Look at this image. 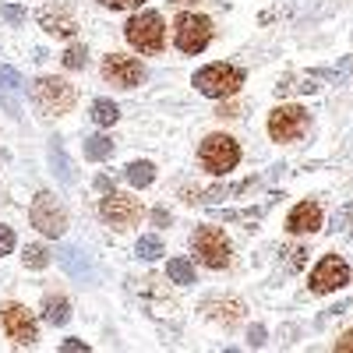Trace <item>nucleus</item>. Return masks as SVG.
<instances>
[{
	"mask_svg": "<svg viewBox=\"0 0 353 353\" xmlns=\"http://www.w3.org/2000/svg\"><path fill=\"white\" fill-rule=\"evenodd\" d=\"M244 85V71L233 64H205L201 71H194V88L209 99H230L237 96Z\"/></svg>",
	"mask_w": 353,
	"mask_h": 353,
	"instance_id": "obj_1",
	"label": "nucleus"
},
{
	"mask_svg": "<svg viewBox=\"0 0 353 353\" xmlns=\"http://www.w3.org/2000/svg\"><path fill=\"white\" fill-rule=\"evenodd\" d=\"M74 99H78L74 85L64 81V78L46 74V78H39V81L32 85V103H36V110H39L43 117H64V113H71Z\"/></svg>",
	"mask_w": 353,
	"mask_h": 353,
	"instance_id": "obj_2",
	"label": "nucleus"
},
{
	"mask_svg": "<svg viewBox=\"0 0 353 353\" xmlns=\"http://www.w3.org/2000/svg\"><path fill=\"white\" fill-rule=\"evenodd\" d=\"M124 36H128V43H131L134 50H141V53H159V50L166 46V25H163V18H159L156 11H138V14L128 18Z\"/></svg>",
	"mask_w": 353,
	"mask_h": 353,
	"instance_id": "obj_3",
	"label": "nucleus"
},
{
	"mask_svg": "<svg viewBox=\"0 0 353 353\" xmlns=\"http://www.w3.org/2000/svg\"><path fill=\"white\" fill-rule=\"evenodd\" d=\"M198 159L212 176H226L241 163V145H237V138H230V134H209L201 141V149H198Z\"/></svg>",
	"mask_w": 353,
	"mask_h": 353,
	"instance_id": "obj_4",
	"label": "nucleus"
},
{
	"mask_svg": "<svg viewBox=\"0 0 353 353\" xmlns=\"http://www.w3.org/2000/svg\"><path fill=\"white\" fill-rule=\"evenodd\" d=\"M173 43L181 53H201L212 43V21L198 14V11H184L173 21Z\"/></svg>",
	"mask_w": 353,
	"mask_h": 353,
	"instance_id": "obj_5",
	"label": "nucleus"
},
{
	"mask_svg": "<svg viewBox=\"0 0 353 353\" xmlns=\"http://www.w3.org/2000/svg\"><path fill=\"white\" fill-rule=\"evenodd\" d=\"M28 223H32L43 237H64V230H68V209L50 191H39L32 198V205H28Z\"/></svg>",
	"mask_w": 353,
	"mask_h": 353,
	"instance_id": "obj_6",
	"label": "nucleus"
},
{
	"mask_svg": "<svg viewBox=\"0 0 353 353\" xmlns=\"http://www.w3.org/2000/svg\"><path fill=\"white\" fill-rule=\"evenodd\" d=\"M191 251H194V258L205 265V269H226L233 248H230L226 233L219 226H201V230H194V237H191Z\"/></svg>",
	"mask_w": 353,
	"mask_h": 353,
	"instance_id": "obj_7",
	"label": "nucleus"
},
{
	"mask_svg": "<svg viewBox=\"0 0 353 353\" xmlns=\"http://www.w3.org/2000/svg\"><path fill=\"white\" fill-rule=\"evenodd\" d=\"M307 131V110L290 103V106H276L269 113V138L272 141H297Z\"/></svg>",
	"mask_w": 353,
	"mask_h": 353,
	"instance_id": "obj_8",
	"label": "nucleus"
},
{
	"mask_svg": "<svg viewBox=\"0 0 353 353\" xmlns=\"http://www.w3.org/2000/svg\"><path fill=\"white\" fill-rule=\"evenodd\" d=\"M350 283V265L339 254H325L314 269H311V293H336Z\"/></svg>",
	"mask_w": 353,
	"mask_h": 353,
	"instance_id": "obj_9",
	"label": "nucleus"
},
{
	"mask_svg": "<svg viewBox=\"0 0 353 353\" xmlns=\"http://www.w3.org/2000/svg\"><path fill=\"white\" fill-rule=\"evenodd\" d=\"M99 216L117 230H128L141 219V201L131 194H121V191H106V198L99 201Z\"/></svg>",
	"mask_w": 353,
	"mask_h": 353,
	"instance_id": "obj_10",
	"label": "nucleus"
},
{
	"mask_svg": "<svg viewBox=\"0 0 353 353\" xmlns=\"http://www.w3.org/2000/svg\"><path fill=\"white\" fill-rule=\"evenodd\" d=\"M0 325H4L8 339L18 343V346H32V343L39 339L36 318L28 314V307H21V304H8L4 311H0Z\"/></svg>",
	"mask_w": 353,
	"mask_h": 353,
	"instance_id": "obj_11",
	"label": "nucleus"
},
{
	"mask_svg": "<svg viewBox=\"0 0 353 353\" xmlns=\"http://www.w3.org/2000/svg\"><path fill=\"white\" fill-rule=\"evenodd\" d=\"M103 78L117 88H138L145 81V68H141V61H134L128 53H110L103 61Z\"/></svg>",
	"mask_w": 353,
	"mask_h": 353,
	"instance_id": "obj_12",
	"label": "nucleus"
},
{
	"mask_svg": "<svg viewBox=\"0 0 353 353\" xmlns=\"http://www.w3.org/2000/svg\"><path fill=\"white\" fill-rule=\"evenodd\" d=\"M321 205L318 201H301L293 205L290 216H286V230L293 233V237H304V233H318L321 230Z\"/></svg>",
	"mask_w": 353,
	"mask_h": 353,
	"instance_id": "obj_13",
	"label": "nucleus"
},
{
	"mask_svg": "<svg viewBox=\"0 0 353 353\" xmlns=\"http://www.w3.org/2000/svg\"><path fill=\"white\" fill-rule=\"evenodd\" d=\"M39 25L46 28L50 36H61V39H71L74 32H78V21H74V14L68 11V8H43L39 11Z\"/></svg>",
	"mask_w": 353,
	"mask_h": 353,
	"instance_id": "obj_14",
	"label": "nucleus"
},
{
	"mask_svg": "<svg viewBox=\"0 0 353 353\" xmlns=\"http://www.w3.org/2000/svg\"><path fill=\"white\" fill-rule=\"evenodd\" d=\"M21 88H25V81H21V74L14 71V68H8V64H0V103L8 106V113L11 117H18V96H21Z\"/></svg>",
	"mask_w": 353,
	"mask_h": 353,
	"instance_id": "obj_15",
	"label": "nucleus"
},
{
	"mask_svg": "<svg viewBox=\"0 0 353 353\" xmlns=\"http://www.w3.org/2000/svg\"><path fill=\"white\" fill-rule=\"evenodd\" d=\"M43 318L50 321V325H64V321L71 318L68 297H46V301H43Z\"/></svg>",
	"mask_w": 353,
	"mask_h": 353,
	"instance_id": "obj_16",
	"label": "nucleus"
},
{
	"mask_svg": "<svg viewBox=\"0 0 353 353\" xmlns=\"http://www.w3.org/2000/svg\"><path fill=\"white\" fill-rule=\"evenodd\" d=\"M113 156V138L106 134H92V138H85V159H92V163H103Z\"/></svg>",
	"mask_w": 353,
	"mask_h": 353,
	"instance_id": "obj_17",
	"label": "nucleus"
},
{
	"mask_svg": "<svg viewBox=\"0 0 353 353\" xmlns=\"http://www.w3.org/2000/svg\"><path fill=\"white\" fill-rule=\"evenodd\" d=\"M166 276H170V283H176V286H191V283H194V265H191L188 258H170Z\"/></svg>",
	"mask_w": 353,
	"mask_h": 353,
	"instance_id": "obj_18",
	"label": "nucleus"
},
{
	"mask_svg": "<svg viewBox=\"0 0 353 353\" xmlns=\"http://www.w3.org/2000/svg\"><path fill=\"white\" fill-rule=\"evenodd\" d=\"M128 181H131L134 188H149V184L156 181V166H152L149 159L131 163V166H128Z\"/></svg>",
	"mask_w": 353,
	"mask_h": 353,
	"instance_id": "obj_19",
	"label": "nucleus"
},
{
	"mask_svg": "<svg viewBox=\"0 0 353 353\" xmlns=\"http://www.w3.org/2000/svg\"><path fill=\"white\" fill-rule=\"evenodd\" d=\"M117 117H121V110H117L113 99H96V103H92V121H96L99 128L117 124Z\"/></svg>",
	"mask_w": 353,
	"mask_h": 353,
	"instance_id": "obj_20",
	"label": "nucleus"
},
{
	"mask_svg": "<svg viewBox=\"0 0 353 353\" xmlns=\"http://www.w3.org/2000/svg\"><path fill=\"white\" fill-rule=\"evenodd\" d=\"M50 166H53V173H61L64 184H74V170H71V163L64 159V149H61V145H53V149H50Z\"/></svg>",
	"mask_w": 353,
	"mask_h": 353,
	"instance_id": "obj_21",
	"label": "nucleus"
},
{
	"mask_svg": "<svg viewBox=\"0 0 353 353\" xmlns=\"http://www.w3.org/2000/svg\"><path fill=\"white\" fill-rule=\"evenodd\" d=\"M21 261H25V269H46V265H50V251L43 244H28Z\"/></svg>",
	"mask_w": 353,
	"mask_h": 353,
	"instance_id": "obj_22",
	"label": "nucleus"
},
{
	"mask_svg": "<svg viewBox=\"0 0 353 353\" xmlns=\"http://www.w3.org/2000/svg\"><path fill=\"white\" fill-rule=\"evenodd\" d=\"M134 251H138L141 261H156V258L163 254V241H159V237H141V241L134 244Z\"/></svg>",
	"mask_w": 353,
	"mask_h": 353,
	"instance_id": "obj_23",
	"label": "nucleus"
},
{
	"mask_svg": "<svg viewBox=\"0 0 353 353\" xmlns=\"http://www.w3.org/2000/svg\"><path fill=\"white\" fill-rule=\"evenodd\" d=\"M61 61H64L68 71H81V68L88 64V50H85V46H68Z\"/></svg>",
	"mask_w": 353,
	"mask_h": 353,
	"instance_id": "obj_24",
	"label": "nucleus"
},
{
	"mask_svg": "<svg viewBox=\"0 0 353 353\" xmlns=\"http://www.w3.org/2000/svg\"><path fill=\"white\" fill-rule=\"evenodd\" d=\"M14 251V230L11 226H0V258Z\"/></svg>",
	"mask_w": 353,
	"mask_h": 353,
	"instance_id": "obj_25",
	"label": "nucleus"
},
{
	"mask_svg": "<svg viewBox=\"0 0 353 353\" xmlns=\"http://www.w3.org/2000/svg\"><path fill=\"white\" fill-rule=\"evenodd\" d=\"M103 8H110V11H131V8H141L145 0H99Z\"/></svg>",
	"mask_w": 353,
	"mask_h": 353,
	"instance_id": "obj_26",
	"label": "nucleus"
},
{
	"mask_svg": "<svg viewBox=\"0 0 353 353\" xmlns=\"http://www.w3.org/2000/svg\"><path fill=\"white\" fill-rule=\"evenodd\" d=\"M0 14H4L11 25H21V21H25V11H21L18 4H4V8H0Z\"/></svg>",
	"mask_w": 353,
	"mask_h": 353,
	"instance_id": "obj_27",
	"label": "nucleus"
},
{
	"mask_svg": "<svg viewBox=\"0 0 353 353\" xmlns=\"http://www.w3.org/2000/svg\"><path fill=\"white\" fill-rule=\"evenodd\" d=\"M336 350H339V353H353V329L343 332V336L336 339Z\"/></svg>",
	"mask_w": 353,
	"mask_h": 353,
	"instance_id": "obj_28",
	"label": "nucleus"
},
{
	"mask_svg": "<svg viewBox=\"0 0 353 353\" xmlns=\"http://www.w3.org/2000/svg\"><path fill=\"white\" fill-rule=\"evenodd\" d=\"M64 350H68V353H78V350H88V346H85L81 339H64Z\"/></svg>",
	"mask_w": 353,
	"mask_h": 353,
	"instance_id": "obj_29",
	"label": "nucleus"
},
{
	"mask_svg": "<svg viewBox=\"0 0 353 353\" xmlns=\"http://www.w3.org/2000/svg\"><path fill=\"white\" fill-rule=\"evenodd\" d=\"M258 343H265V329H251V346H258Z\"/></svg>",
	"mask_w": 353,
	"mask_h": 353,
	"instance_id": "obj_30",
	"label": "nucleus"
},
{
	"mask_svg": "<svg viewBox=\"0 0 353 353\" xmlns=\"http://www.w3.org/2000/svg\"><path fill=\"white\" fill-rule=\"evenodd\" d=\"M173 4H198V0H173Z\"/></svg>",
	"mask_w": 353,
	"mask_h": 353,
	"instance_id": "obj_31",
	"label": "nucleus"
}]
</instances>
